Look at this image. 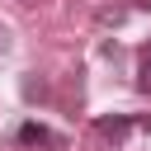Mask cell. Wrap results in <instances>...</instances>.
<instances>
[{
    "instance_id": "6da1fadb",
    "label": "cell",
    "mask_w": 151,
    "mask_h": 151,
    "mask_svg": "<svg viewBox=\"0 0 151 151\" xmlns=\"http://www.w3.org/2000/svg\"><path fill=\"white\" fill-rule=\"evenodd\" d=\"M19 142H24V146H61V137H57L52 127H42V123H24V127H19Z\"/></svg>"
},
{
    "instance_id": "7a4b0ae2",
    "label": "cell",
    "mask_w": 151,
    "mask_h": 151,
    "mask_svg": "<svg viewBox=\"0 0 151 151\" xmlns=\"http://www.w3.org/2000/svg\"><path fill=\"white\" fill-rule=\"evenodd\" d=\"M127 127H132L127 118H94V132H99L104 142H123V137H127Z\"/></svg>"
},
{
    "instance_id": "3957f363",
    "label": "cell",
    "mask_w": 151,
    "mask_h": 151,
    "mask_svg": "<svg viewBox=\"0 0 151 151\" xmlns=\"http://www.w3.org/2000/svg\"><path fill=\"white\" fill-rule=\"evenodd\" d=\"M137 90H146L151 94V52L142 57V66H137Z\"/></svg>"
},
{
    "instance_id": "277c9868",
    "label": "cell",
    "mask_w": 151,
    "mask_h": 151,
    "mask_svg": "<svg viewBox=\"0 0 151 151\" xmlns=\"http://www.w3.org/2000/svg\"><path fill=\"white\" fill-rule=\"evenodd\" d=\"M5 52H9V28L0 24V57H5Z\"/></svg>"
},
{
    "instance_id": "5b68a950",
    "label": "cell",
    "mask_w": 151,
    "mask_h": 151,
    "mask_svg": "<svg viewBox=\"0 0 151 151\" xmlns=\"http://www.w3.org/2000/svg\"><path fill=\"white\" fill-rule=\"evenodd\" d=\"M132 5H137V9H151V0H132Z\"/></svg>"
}]
</instances>
